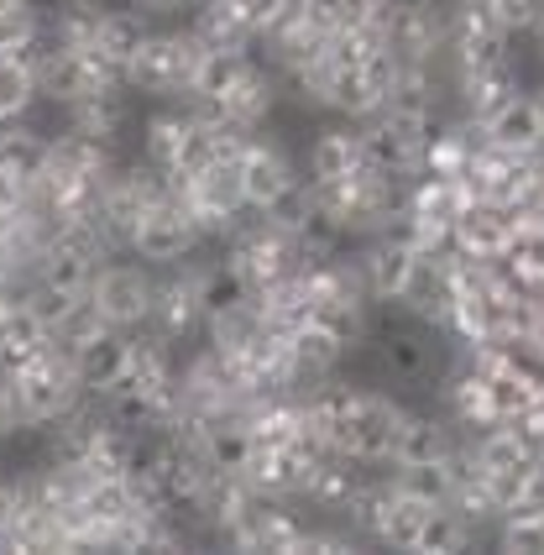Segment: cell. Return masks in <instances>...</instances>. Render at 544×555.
Wrapping results in <instances>:
<instances>
[{
  "label": "cell",
  "mask_w": 544,
  "mask_h": 555,
  "mask_svg": "<svg viewBox=\"0 0 544 555\" xmlns=\"http://www.w3.org/2000/svg\"><path fill=\"white\" fill-rule=\"evenodd\" d=\"M5 383H11L16 409H22V420H27L31 430H48L53 420H63L74 403L85 399V388H79V377H74L68 351L53 346V340H48L37 357H27L22 367L5 372Z\"/></svg>",
  "instance_id": "1"
},
{
  "label": "cell",
  "mask_w": 544,
  "mask_h": 555,
  "mask_svg": "<svg viewBox=\"0 0 544 555\" xmlns=\"http://www.w3.org/2000/svg\"><path fill=\"white\" fill-rule=\"evenodd\" d=\"M403 403L388 399V393H372V388H362L357 393V403L335 420L331 430V446L335 451H346L351 462L362 466H377L393 456V440H398V425H403Z\"/></svg>",
  "instance_id": "2"
},
{
  "label": "cell",
  "mask_w": 544,
  "mask_h": 555,
  "mask_svg": "<svg viewBox=\"0 0 544 555\" xmlns=\"http://www.w3.org/2000/svg\"><path fill=\"white\" fill-rule=\"evenodd\" d=\"M194 53H199V42L189 37V27L179 31H147V42L126 59L121 79L131 94H183L189 90V68H194Z\"/></svg>",
  "instance_id": "3"
},
{
  "label": "cell",
  "mask_w": 544,
  "mask_h": 555,
  "mask_svg": "<svg viewBox=\"0 0 544 555\" xmlns=\"http://www.w3.org/2000/svg\"><path fill=\"white\" fill-rule=\"evenodd\" d=\"M90 309L100 314V325L111 331H142L147 320V299H152V268L147 262H100L85 288Z\"/></svg>",
  "instance_id": "4"
},
{
  "label": "cell",
  "mask_w": 544,
  "mask_h": 555,
  "mask_svg": "<svg viewBox=\"0 0 544 555\" xmlns=\"http://www.w3.org/2000/svg\"><path fill=\"white\" fill-rule=\"evenodd\" d=\"M236 184H242L246 210L272 216L277 205H288V199L299 194V173H294V157L283 153L277 142H268L262 131H251L246 153L236 157Z\"/></svg>",
  "instance_id": "5"
},
{
  "label": "cell",
  "mask_w": 544,
  "mask_h": 555,
  "mask_svg": "<svg viewBox=\"0 0 544 555\" xmlns=\"http://www.w3.org/2000/svg\"><path fill=\"white\" fill-rule=\"evenodd\" d=\"M435 336H440V331L424 325V320H409V325H398V331H383V340H377V367H383V377L409 383V388L440 383L451 362H445V351H440Z\"/></svg>",
  "instance_id": "6"
},
{
  "label": "cell",
  "mask_w": 544,
  "mask_h": 555,
  "mask_svg": "<svg viewBox=\"0 0 544 555\" xmlns=\"http://www.w3.org/2000/svg\"><path fill=\"white\" fill-rule=\"evenodd\" d=\"M199 242L205 236L194 231V220L183 216L179 205H157L137 220V231L126 236V251L147 268H183V262H194Z\"/></svg>",
  "instance_id": "7"
},
{
  "label": "cell",
  "mask_w": 544,
  "mask_h": 555,
  "mask_svg": "<svg viewBox=\"0 0 544 555\" xmlns=\"http://www.w3.org/2000/svg\"><path fill=\"white\" fill-rule=\"evenodd\" d=\"M518 225H523V210L503 205V199H487V194H471L451 220V242L461 257H482V262H492V257L508 251V242L518 236Z\"/></svg>",
  "instance_id": "8"
},
{
  "label": "cell",
  "mask_w": 544,
  "mask_h": 555,
  "mask_svg": "<svg viewBox=\"0 0 544 555\" xmlns=\"http://www.w3.org/2000/svg\"><path fill=\"white\" fill-rule=\"evenodd\" d=\"M168 278H152V299H147V325L152 340L163 346H183V340L205 336V314L194 299V283H189V262L183 268H163Z\"/></svg>",
  "instance_id": "9"
},
{
  "label": "cell",
  "mask_w": 544,
  "mask_h": 555,
  "mask_svg": "<svg viewBox=\"0 0 544 555\" xmlns=\"http://www.w3.org/2000/svg\"><path fill=\"white\" fill-rule=\"evenodd\" d=\"M477 137L497 153H544V111L534 90H508L477 116Z\"/></svg>",
  "instance_id": "10"
},
{
  "label": "cell",
  "mask_w": 544,
  "mask_h": 555,
  "mask_svg": "<svg viewBox=\"0 0 544 555\" xmlns=\"http://www.w3.org/2000/svg\"><path fill=\"white\" fill-rule=\"evenodd\" d=\"M220 540H225L231 551H277V555H288V551H299L303 525L294 519V514H283L272 498H251L242 514L220 529Z\"/></svg>",
  "instance_id": "11"
},
{
  "label": "cell",
  "mask_w": 544,
  "mask_h": 555,
  "mask_svg": "<svg viewBox=\"0 0 544 555\" xmlns=\"http://www.w3.org/2000/svg\"><path fill=\"white\" fill-rule=\"evenodd\" d=\"M357 268H362L366 299H377V305H398V294L409 288V278H414V268H419V251L409 247L403 236L377 231V236H366Z\"/></svg>",
  "instance_id": "12"
},
{
  "label": "cell",
  "mask_w": 544,
  "mask_h": 555,
  "mask_svg": "<svg viewBox=\"0 0 544 555\" xmlns=\"http://www.w3.org/2000/svg\"><path fill=\"white\" fill-rule=\"evenodd\" d=\"M68 362H74L79 388L94 393V399H105V393L126 377V367H131V331H111V325H100L90 340H79V346L68 351Z\"/></svg>",
  "instance_id": "13"
},
{
  "label": "cell",
  "mask_w": 544,
  "mask_h": 555,
  "mask_svg": "<svg viewBox=\"0 0 544 555\" xmlns=\"http://www.w3.org/2000/svg\"><path fill=\"white\" fill-rule=\"evenodd\" d=\"M189 283H194V299H199V314H205V325L220 320V314H236L257 299V288H251V278L231 262V257H220V262H189Z\"/></svg>",
  "instance_id": "14"
},
{
  "label": "cell",
  "mask_w": 544,
  "mask_h": 555,
  "mask_svg": "<svg viewBox=\"0 0 544 555\" xmlns=\"http://www.w3.org/2000/svg\"><path fill=\"white\" fill-rule=\"evenodd\" d=\"M366 168L362 157V131L357 121H335L325 131H314L309 142V179L314 184H340V179H357Z\"/></svg>",
  "instance_id": "15"
},
{
  "label": "cell",
  "mask_w": 544,
  "mask_h": 555,
  "mask_svg": "<svg viewBox=\"0 0 544 555\" xmlns=\"http://www.w3.org/2000/svg\"><path fill=\"white\" fill-rule=\"evenodd\" d=\"M147 31H152V16L142 11V5H100V11H94L90 48L105 63L126 68V59H131L142 42H147Z\"/></svg>",
  "instance_id": "16"
},
{
  "label": "cell",
  "mask_w": 544,
  "mask_h": 555,
  "mask_svg": "<svg viewBox=\"0 0 544 555\" xmlns=\"http://www.w3.org/2000/svg\"><path fill=\"white\" fill-rule=\"evenodd\" d=\"M246 68H251V59L242 48H199L194 68H189V90H183L189 105H220L246 79Z\"/></svg>",
  "instance_id": "17"
},
{
  "label": "cell",
  "mask_w": 544,
  "mask_h": 555,
  "mask_svg": "<svg viewBox=\"0 0 544 555\" xmlns=\"http://www.w3.org/2000/svg\"><path fill=\"white\" fill-rule=\"evenodd\" d=\"M362 131V157L366 168H377V173H393V179H409L414 168H419V142L409 137V131H398L393 121H383V116H366L357 121Z\"/></svg>",
  "instance_id": "18"
},
{
  "label": "cell",
  "mask_w": 544,
  "mask_h": 555,
  "mask_svg": "<svg viewBox=\"0 0 544 555\" xmlns=\"http://www.w3.org/2000/svg\"><path fill=\"white\" fill-rule=\"evenodd\" d=\"M455 451V435H451V420H435V414H419L409 409L403 425H398V440H393V456L388 466H419V462H440Z\"/></svg>",
  "instance_id": "19"
},
{
  "label": "cell",
  "mask_w": 544,
  "mask_h": 555,
  "mask_svg": "<svg viewBox=\"0 0 544 555\" xmlns=\"http://www.w3.org/2000/svg\"><path fill=\"white\" fill-rule=\"evenodd\" d=\"M68 126H79V131H90V137H105V142H116L126 126H131V90H126V79L100 85V90H90L85 100H74V105H68Z\"/></svg>",
  "instance_id": "20"
},
{
  "label": "cell",
  "mask_w": 544,
  "mask_h": 555,
  "mask_svg": "<svg viewBox=\"0 0 544 555\" xmlns=\"http://www.w3.org/2000/svg\"><path fill=\"white\" fill-rule=\"evenodd\" d=\"M48 325L31 314L22 299H11L5 305V314H0V372H11V367H22L27 357H37L42 346H48Z\"/></svg>",
  "instance_id": "21"
},
{
  "label": "cell",
  "mask_w": 544,
  "mask_h": 555,
  "mask_svg": "<svg viewBox=\"0 0 544 555\" xmlns=\"http://www.w3.org/2000/svg\"><path fill=\"white\" fill-rule=\"evenodd\" d=\"M189 137V111H152L142 121V163L152 168H173Z\"/></svg>",
  "instance_id": "22"
},
{
  "label": "cell",
  "mask_w": 544,
  "mask_h": 555,
  "mask_svg": "<svg viewBox=\"0 0 544 555\" xmlns=\"http://www.w3.org/2000/svg\"><path fill=\"white\" fill-rule=\"evenodd\" d=\"M492 545H503V551H514V555H544V498L497 514Z\"/></svg>",
  "instance_id": "23"
},
{
  "label": "cell",
  "mask_w": 544,
  "mask_h": 555,
  "mask_svg": "<svg viewBox=\"0 0 544 555\" xmlns=\"http://www.w3.org/2000/svg\"><path fill=\"white\" fill-rule=\"evenodd\" d=\"M471 540H477V529L466 525L451 503H435V508L424 514L419 545H414V551H424V555H455V551H466Z\"/></svg>",
  "instance_id": "24"
},
{
  "label": "cell",
  "mask_w": 544,
  "mask_h": 555,
  "mask_svg": "<svg viewBox=\"0 0 544 555\" xmlns=\"http://www.w3.org/2000/svg\"><path fill=\"white\" fill-rule=\"evenodd\" d=\"M37 105V74L22 53H0V121H27Z\"/></svg>",
  "instance_id": "25"
},
{
  "label": "cell",
  "mask_w": 544,
  "mask_h": 555,
  "mask_svg": "<svg viewBox=\"0 0 544 555\" xmlns=\"http://www.w3.org/2000/svg\"><path fill=\"white\" fill-rule=\"evenodd\" d=\"M0 163H5L16 179H31V173L48 163V137L22 121H0Z\"/></svg>",
  "instance_id": "26"
},
{
  "label": "cell",
  "mask_w": 544,
  "mask_h": 555,
  "mask_svg": "<svg viewBox=\"0 0 544 555\" xmlns=\"http://www.w3.org/2000/svg\"><path fill=\"white\" fill-rule=\"evenodd\" d=\"M393 488L419 503H451L455 477H451V456L440 462H419V466H393Z\"/></svg>",
  "instance_id": "27"
},
{
  "label": "cell",
  "mask_w": 544,
  "mask_h": 555,
  "mask_svg": "<svg viewBox=\"0 0 544 555\" xmlns=\"http://www.w3.org/2000/svg\"><path fill=\"white\" fill-rule=\"evenodd\" d=\"M22 430H27V420H22L16 393H11V383H5V372H0V446H5V440H16Z\"/></svg>",
  "instance_id": "28"
},
{
  "label": "cell",
  "mask_w": 544,
  "mask_h": 555,
  "mask_svg": "<svg viewBox=\"0 0 544 555\" xmlns=\"http://www.w3.org/2000/svg\"><path fill=\"white\" fill-rule=\"evenodd\" d=\"M27 205V179H16L5 163H0V216H16Z\"/></svg>",
  "instance_id": "29"
},
{
  "label": "cell",
  "mask_w": 544,
  "mask_h": 555,
  "mask_svg": "<svg viewBox=\"0 0 544 555\" xmlns=\"http://www.w3.org/2000/svg\"><path fill=\"white\" fill-rule=\"evenodd\" d=\"M529 42H534V53H540V63H544V11H540V22L529 27Z\"/></svg>",
  "instance_id": "30"
},
{
  "label": "cell",
  "mask_w": 544,
  "mask_h": 555,
  "mask_svg": "<svg viewBox=\"0 0 544 555\" xmlns=\"http://www.w3.org/2000/svg\"><path fill=\"white\" fill-rule=\"evenodd\" d=\"M529 210H544V153H540V179H534V205Z\"/></svg>",
  "instance_id": "31"
},
{
  "label": "cell",
  "mask_w": 544,
  "mask_h": 555,
  "mask_svg": "<svg viewBox=\"0 0 544 555\" xmlns=\"http://www.w3.org/2000/svg\"><path fill=\"white\" fill-rule=\"evenodd\" d=\"M79 5H111V0H79Z\"/></svg>",
  "instance_id": "32"
}]
</instances>
